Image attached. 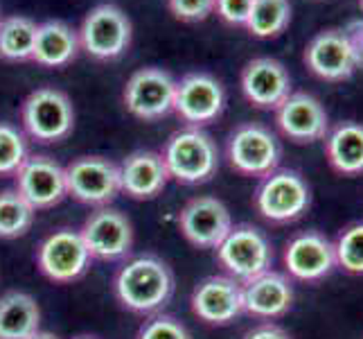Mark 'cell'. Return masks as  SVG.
I'll return each mask as SVG.
<instances>
[{"mask_svg":"<svg viewBox=\"0 0 363 339\" xmlns=\"http://www.w3.org/2000/svg\"><path fill=\"white\" fill-rule=\"evenodd\" d=\"M174 290H177L174 271L156 254L124 258L113 276L116 301L133 315H158L172 301Z\"/></svg>","mask_w":363,"mask_h":339,"instance_id":"1","label":"cell"},{"mask_svg":"<svg viewBox=\"0 0 363 339\" xmlns=\"http://www.w3.org/2000/svg\"><path fill=\"white\" fill-rule=\"evenodd\" d=\"M160 156L169 179L183 185L206 183L219 170L217 143L201 127H183L174 131L165 141Z\"/></svg>","mask_w":363,"mask_h":339,"instance_id":"2","label":"cell"},{"mask_svg":"<svg viewBox=\"0 0 363 339\" xmlns=\"http://www.w3.org/2000/svg\"><path fill=\"white\" fill-rule=\"evenodd\" d=\"M253 206L257 215L269 224H291L309 210L311 188L300 172L291 168H275L259 179Z\"/></svg>","mask_w":363,"mask_h":339,"instance_id":"3","label":"cell"},{"mask_svg":"<svg viewBox=\"0 0 363 339\" xmlns=\"http://www.w3.org/2000/svg\"><path fill=\"white\" fill-rule=\"evenodd\" d=\"M215 251L223 274L240 283L269 271L275 258L269 235L253 224H233Z\"/></svg>","mask_w":363,"mask_h":339,"instance_id":"4","label":"cell"},{"mask_svg":"<svg viewBox=\"0 0 363 339\" xmlns=\"http://www.w3.org/2000/svg\"><path fill=\"white\" fill-rule=\"evenodd\" d=\"M23 134H28L36 143H61L74 129V107L70 97L55 89L41 86L23 99L21 107Z\"/></svg>","mask_w":363,"mask_h":339,"instance_id":"5","label":"cell"},{"mask_svg":"<svg viewBox=\"0 0 363 339\" xmlns=\"http://www.w3.org/2000/svg\"><path fill=\"white\" fill-rule=\"evenodd\" d=\"M226 158L237 174L262 179L280 168L282 145L264 124L242 122L226 138Z\"/></svg>","mask_w":363,"mask_h":339,"instance_id":"6","label":"cell"},{"mask_svg":"<svg viewBox=\"0 0 363 339\" xmlns=\"http://www.w3.org/2000/svg\"><path fill=\"white\" fill-rule=\"evenodd\" d=\"M131 34L133 28L129 16L113 3H102L93 7L84 16L77 30L82 50H86L93 59L99 61L122 57L131 45Z\"/></svg>","mask_w":363,"mask_h":339,"instance_id":"7","label":"cell"},{"mask_svg":"<svg viewBox=\"0 0 363 339\" xmlns=\"http://www.w3.org/2000/svg\"><path fill=\"white\" fill-rule=\"evenodd\" d=\"M91 254L86 249L79 229H57L45 235L36 249V267L48 281L68 285L79 281L91 269Z\"/></svg>","mask_w":363,"mask_h":339,"instance_id":"8","label":"cell"},{"mask_svg":"<svg viewBox=\"0 0 363 339\" xmlns=\"http://www.w3.org/2000/svg\"><path fill=\"white\" fill-rule=\"evenodd\" d=\"M66 170L68 197L86 206H108L122 193L120 190V168L106 156H77Z\"/></svg>","mask_w":363,"mask_h":339,"instance_id":"9","label":"cell"},{"mask_svg":"<svg viewBox=\"0 0 363 339\" xmlns=\"http://www.w3.org/2000/svg\"><path fill=\"white\" fill-rule=\"evenodd\" d=\"M82 240L93 260L116 262L129 258L133 249V224L122 210L111 206L95 208L82 224Z\"/></svg>","mask_w":363,"mask_h":339,"instance_id":"10","label":"cell"},{"mask_svg":"<svg viewBox=\"0 0 363 339\" xmlns=\"http://www.w3.org/2000/svg\"><path fill=\"white\" fill-rule=\"evenodd\" d=\"M174 93L177 80L162 68H140L124 84L122 99L133 118L154 122L169 116L174 111Z\"/></svg>","mask_w":363,"mask_h":339,"instance_id":"11","label":"cell"},{"mask_svg":"<svg viewBox=\"0 0 363 339\" xmlns=\"http://www.w3.org/2000/svg\"><path fill=\"white\" fill-rule=\"evenodd\" d=\"M226 109V89L210 72H187L177 82L174 111L187 127H203L215 122Z\"/></svg>","mask_w":363,"mask_h":339,"instance_id":"12","label":"cell"},{"mask_svg":"<svg viewBox=\"0 0 363 339\" xmlns=\"http://www.w3.org/2000/svg\"><path fill=\"white\" fill-rule=\"evenodd\" d=\"M284 274L291 281L320 283L336 269L334 242L320 231L296 233L282 251Z\"/></svg>","mask_w":363,"mask_h":339,"instance_id":"13","label":"cell"},{"mask_svg":"<svg viewBox=\"0 0 363 339\" xmlns=\"http://www.w3.org/2000/svg\"><path fill=\"white\" fill-rule=\"evenodd\" d=\"M16 190L28 199L34 210L59 206L68 197L66 170L48 154H30L14 174Z\"/></svg>","mask_w":363,"mask_h":339,"instance_id":"14","label":"cell"},{"mask_svg":"<svg viewBox=\"0 0 363 339\" xmlns=\"http://www.w3.org/2000/svg\"><path fill=\"white\" fill-rule=\"evenodd\" d=\"M179 229L192 247L217 249L219 242L233 229V217L228 206L221 199L199 195L181 208Z\"/></svg>","mask_w":363,"mask_h":339,"instance_id":"15","label":"cell"},{"mask_svg":"<svg viewBox=\"0 0 363 339\" xmlns=\"http://www.w3.org/2000/svg\"><path fill=\"white\" fill-rule=\"evenodd\" d=\"M275 124L284 138L296 145H311L323 141L330 131V116L318 97L296 91L275 109Z\"/></svg>","mask_w":363,"mask_h":339,"instance_id":"16","label":"cell"},{"mask_svg":"<svg viewBox=\"0 0 363 339\" xmlns=\"http://www.w3.org/2000/svg\"><path fill=\"white\" fill-rule=\"evenodd\" d=\"M305 66L323 82H345L359 70L354 50L343 28L320 30L305 48Z\"/></svg>","mask_w":363,"mask_h":339,"instance_id":"17","label":"cell"},{"mask_svg":"<svg viewBox=\"0 0 363 339\" xmlns=\"http://www.w3.org/2000/svg\"><path fill=\"white\" fill-rule=\"evenodd\" d=\"M190 308L199 321L208 325H228L244 315L242 283L226 274L208 276L192 290Z\"/></svg>","mask_w":363,"mask_h":339,"instance_id":"18","label":"cell"},{"mask_svg":"<svg viewBox=\"0 0 363 339\" xmlns=\"http://www.w3.org/2000/svg\"><path fill=\"white\" fill-rule=\"evenodd\" d=\"M242 93L255 109L275 111L294 93L291 75L282 61L273 57H255L242 68Z\"/></svg>","mask_w":363,"mask_h":339,"instance_id":"19","label":"cell"},{"mask_svg":"<svg viewBox=\"0 0 363 339\" xmlns=\"http://www.w3.org/2000/svg\"><path fill=\"white\" fill-rule=\"evenodd\" d=\"M294 281L284 271L269 269L242 283L244 312L262 321L284 317L294 306Z\"/></svg>","mask_w":363,"mask_h":339,"instance_id":"20","label":"cell"},{"mask_svg":"<svg viewBox=\"0 0 363 339\" xmlns=\"http://www.w3.org/2000/svg\"><path fill=\"white\" fill-rule=\"evenodd\" d=\"M120 190L138 199H156L169 183V174L165 163H162L160 152L154 149H135L120 163Z\"/></svg>","mask_w":363,"mask_h":339,"instance_id":"21","label":"cell"},{"mask_svg":"<svg viewBox=\"0 0 363 339\" xmlns=\"http://www.w3.org/2000/svg\"><path fill=\"white\" fill-rule=\"evenodd\" d=\"M325 143V158L330 168L341 177L363 174V124L357 120H343L330 127Z\"/></svg>","mask_w":363,"mask_h":339,"instance_id":"22","label":"cell"},{"mask_svg":"<svg viewBox=\"0 0 363 339\" xmlns=\"http://www.w3.org/2000/svg\"><path fill=\"white\" fill-rule=\"evenodd\" d=\"M79 36L64 21H45L36 28L32 61L43 68H64L79 55Z\"/></svg>","mask_w":363,"mask_h":339,"instance_id":"23","label":"cell"},{"mask_svg":"<svg viewBox=\"0 0 363 339\" xmlns=\"http://www.w3.org/2000/svg\"><path fill=\"white\" fill-rule=\"evenodd\" d=\"M36 330H41L39 301L23 290L0 296V339H30Z\"/></svg>","mask_w":363,"mask_h":339,"instance_id":"24","label":"cell"},{"mask_svg":"<svg viewBox=\"0 0 363 339\" xmlns=\"http://www.w3.org/2000/svg\"><path fill=\"white\" fill-rule=\"evenodd\" d=\"M291 23L289 0H253L244 28L257 39H275Z\"/></svg>","mask_w":363,"mask_h":339,"instance_id":"25","label":"cell"},{"mask_svg":"<svg viewBox=\"0 0 363 339\" xmlns=\"http://www.w3.org/2000/svg\"><path fill=\"white\" fill-rule=\"evenodd\" d=\"M36 25L28 16L0 18V57L5 61H28L34 53Z\"/></svg>","mask_w":363,"mask_h":339,"instance_id":"26","label":"cell"},{"mask_svg":"<svg viewBox=\"0 0 363 339\" xmlns=\"http://www.w3.org/2000/svg\"><path fill=\"white\" fill-rule=\"evenodd\" d=\"M36 210L16 188L0 190V240H16L32 229Z\"/></svg>","mask_w":363,"mask_h":339,"instance_id":"27","label":"cell"},{"mask_svg":"<svg viewBox=\"0 0 363 339\" xmlns=\"http://www.w3.org/2000/svg\"><path fill=\"white\" fill-rule=\"evenodd\" d=\"M332 242L336 254V267L347 274L363 276V222L347 224Z\"/></svg>","mask_w":363,"mask_h":339,"instance_id":"28","label":"cell"},{"mask_svg":"<svg viewBox=\"0 0 363 339\" xmlns=\"http://www.w3.org/2000/svg\"><path fill=\"white\" fill-rule=\"evenodd\" d=\"M30 156L28 138L9 122H0V177H14L23 161Z\"/></svg>","mask_w":363,"mask_h":339,"instance_id":"29","label":"cell"},{"mask_svg":"<svg viewBox=\"0 0 363 339\" xmlns=\"http://www.w3.org/2000/svg\"><path fill=\"white\" fill-rule=\"evenodd\" d=\"M135 339H192V335L185 328L183 321L158 312V315H152L138 328Z\"/></svg>","mask_w":363,"mask_h":339,"instance_id":"30","label":"cell"},{"mask_svg":"<svg viewBox=\"0 0 363 339\" xmlns=\"http://www.w3.org/2000/svg\"><path fill=\"white\" fill-rule=\"evenodd\" d=\"M169 11L179 21L199 23L215 14V0H167Z\"/></svg>","mask_w":363,"mask_h":339,"instance_id":"31","label":"cell"},{"mask_svg":"<svg viewBox=\"0 0 363 339\" xmlns=\"http://www.w3.org/2000/svg\"><path fill=\"white\" fill-rule=\"evenodd\" d=\"M253 0H215V14L228 25H244Z\"/></svg>","mask_w":363,"mask_h":339,"instance_id":"32","label":"cell"},{"mask_svg":"<svg viewBox=\"0 0 363 339\" xmlns=\"http://www.w3.org/2000/svg\"><path fill=\"white\" fill-rule=\"evenodd\" d=\"M242 339H291V335L286 333L282 325L273 323V321H264V323L253 325Z\"/></svg>","mask_w":363,"mask_h":339,"instance_id":"33","label":"cell"},{"mask_svg":"<svg viewBox=\"0 0 363 339\" xmlns=\"http://www.w3.org/2000/svg\"><path fill=\"white\" fill-rule=\"evenodd\" d=\"M345 34H347V41L354 50V57H357V64L359 68H363V21H350L345 25Z\"/></svg>","mask_w":363,"mask_h":339,"instance_id":"34","label":"cell"},{"mask_svg":"<svg viewBox=\"0 0 363 339\" xmlns=\"http://www.w3.org/2000/svg\"><path fill=\"white\" fill-rule=\"evenodd\" d=\"M30 339H61V337L55 335V333H50V330H36Z\"/></svg>","mask_w":363,"mask_h":339,"instance_id":"35","label":"cell"},{"mask_svg":"<svg viewBox=\"0 0 363 339\" xmlns=\"http://www.w3.org/2000/svg\"><path fill=\"white\" fill-rule=\"evenodd\" d=\"M74 339H99V337H95V335H79V337H74Z\"/></svg>","mask_w":363,"mask_h":339,"instance_id":"36","label":"cell"},{"mask_svg":"<svg viewBox=\"0 0 363 339\" xmlns=\"http://www.w3.org/2000/svg\"><path fill=\"white\" fill-rule=\"evenodd\" d=\"M359 7H361V11H363V0H359Z\"/></svg>","mask_w":363,"mask_h":339,"instance_id":"37","label":"cell"}]
</instances>
